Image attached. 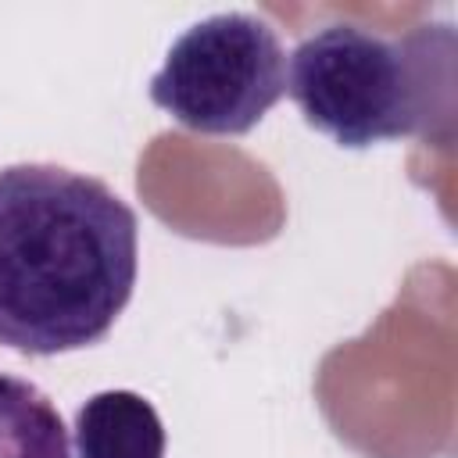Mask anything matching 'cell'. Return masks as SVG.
<instances>
[{
  "label": "cell",
  "instance_id": "6da1fadb",
  "mask_svg": "<svg viewBox=\"0 0 458 458\" xmlns=\"http://www.w3.org/2000/svg\"><path fill=\"white\" fill-rule=\"evenodd\" d=\"M140 268L136 211L64 165L0 168V347L50 358L100 344Z\"/></svg>",
  "mask_w": 458,
  "mask_h": 458
},
{
  "label": "cell",
  "instance_id": "7a4b0ae2",
  "mask_svg": "<svg viewBox=\"0 0 458 458\" xmlns=\"http://www.w3.org/2000/svg\"><path fill=\"white\" fill-rule=\"evenodd\" d=\"M304 122L340 147L419 136L429 125V32L383 36L351 21L304 36L286 68Z\"/></svg>",
  "mask_w": 458,
  "mask_h": 458
},
{
  "label": "cell",
  "instance_id": "3957f363",
  "mask_svg": "<svg viewBox=\"0 0 458 458\" xmlns=\"http://www.w3.org/2000/svg\"><path fill=\"white\" fill-rule=\"evenodd\" d=\"M286 93V50L276 29L247 11L190 25L150 79V100L204 136L250 132Z\"/></svg>",
  "mask_w": 458,
  "mask_h": 458
},
{
  "label": "cell",
  "instance_id": "277c9868",
  "mask_svg": "<svg viewBox=\"0 0 458 458\" xmlns=\"http://www.w3.org/2000/svg\"><path fill=\"white\" fill-rule=\"evenodd\" d=\"M75 458H165V426L136 390H100L72 426Z\"/></svg>",
  "mask_w": 458,
  "mask_h": 458
},
{
  "label": "cell",
  "instance_id": "5b68a950",
  "mask_svg": "<svg viewBox=\"0 0 458 458\" xmlns=\"http://www.w3.org/2000/svg\"><path fill=\"white\" fill-rule=\"evenodd\" d=\"M0 458H72L54 401L29 379L0 372Z\"/></svg>",
  "mask_w": 458,
  "mask_h": 458
}]
</instances>
